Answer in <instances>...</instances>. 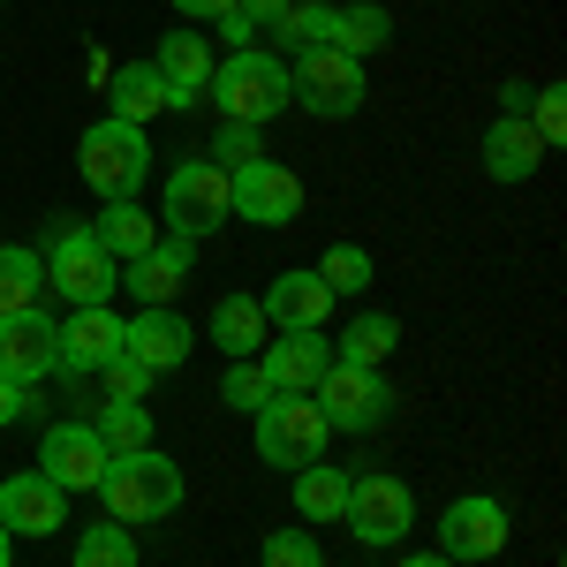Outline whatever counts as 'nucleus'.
Returning a JSON list of instances; mask_svg holds the SVG:
<instances>
[{"mask_svg": "<svg viewBox=\"0 0 567 567\" xmlns=\"http://www.w3.org/2000/svg\"><path fill=\"white\" fill-rule=\"evenodd\" d=\"M189 484H182V462L159 454V446H136V454H106V477H99V507L106 523L122 529H144V523H167Z\"/></svg>", "mask_w": 567, "mask_h": 567, "instance_id": "nucleus-1", "label": "nucleus"}, {"mask_svg": "<svg viewBox=\"0 0 567 567\" xmlns=\"http://www.w3.org/2000/svg\"><path fill=\"white\" fill-rule=\"evenodd\" d=\"M76 175L99 189V205H130L136 189H144V175H152V136L136 130V122H91L84 136H76Z\"/></svg>", "mask_w": 567, "mask_h": 567, "instance_id": "nucleus-2", "label": "nucleus"}, {"mask_svg": "<svg viewBox=\"0 0 567 567\" xmlns=\"http://www.w3.org/2000/svg\"><path fill=\"white\" fill-rule=\"evenodd\" d=\"M250 424H258L250 446L265 470H310V462H326V439H333L326 409L310 393H272L265 409H250Z\"/></svg>", "mask_w": 567, "mask_h": 567, "instance_id": "nucleus-3", "label": "nucleus"}, {"mask_svg": "<svg viewBox=\"0 0 567 567\" xmlns=\"http://www.w3.org/2000/svg\"><path fill=\"white\" fill-rule=\"evenodd\" d=\"M53 250H45V288L53 296H69L76 310L91 303H114V288H122V265L106 258L99 243H91V219H53V235H45Z\"/></svg>", "mask_w": 567, "mask_h": 567, "instance_id": "nucleus-4", "label": "nucleus"}, {"mask_svg": "<svg viewBox=\"0 0 567 567\" xmlns=\"http://www.w3.org/2000/svg\"><path fill=\"white\" fill-rule=\"evenodd\" d=\"M288 99L318 114V122H349L355 106L371 99V76H363V61H349L341 45H310L296 53V69H288Z\"/></svg>", "mask_w": 567, "mask_h": 567, "instance_id": "nucleus-5", "label": "nucleus"}, {"mask_svg": "<svg viewBox=\"0 0 567 567\" xmlns=\"http://www.w3.org/2000/svg\"><path fill=\"white\" fill-rule=\"evenodd\" d=\"M159 213H167V227H175L182 243L219 235V227L235 219V205H227V167H213V159H182V167H167V182H159Z\"/></svg>", "mask_w": 567, "mask_h": 567, "instance_id": "nucleus-6", "label": "nucleus"}, {"mask_svg": "<svg viewBox=\"0 0 567 567\" xmlns=\"http://www.w3.org/2000/svg\"><path fill=\"white\" fill-rule=\"evenodd\" d=\"M213 99L227 122H250V130H265L280 106H288V69L272 61V53H258V45H243V53H227L213 69Z\"/></svg>", "mask_w": 567, "mask_h": 567, "instance_id": "nucleus-7", "label": "nucleus"}, {"mask_svg": "<svg viewBox=\"0 0 567 567\" xmlns=\"http://www.w3.org/2000/svg\"><path fill=\"white\" fill-rule=\"evenodd\" d=\"M310 401L326 409L333 432H379L393 409H401L393 386H386V371H363V363H341V355L326 363V379L310 386Z\"/></svg>", "mask_w": 567, "mask_h": 567, "instance_id": "nucleus-8", "label": "nucleus"}, {"mask_svg": "<svg viewBox=\"0 0 567 567\" xmlns=\"http://www.w3.org/2000/svg\"><path fill=\"white\" fill-rule=\"evenodd\" d=\"M341 523L371 545V553H386V545H401L409 529H416V499H409V484L386 477V470H363V477H349V515Z\"/></svg>", "mask_w": 567, "mask_h": 567, "instance_id": "nucleus-9", "label": "nucleus"}, {"mask_svg": "<svg viewBox=\"0 0 567 567\" xmlns=\"http://www.w3.org/2000/svg\"><path fill=\"white\" fill-rule=\"evenodd\" d=\"M439 553L454 567H477V560H499L507 553V507L492 492H462L439 507Z\"/></svg>", "mask_w": 567, "mask_h": 567, "instance_id": "nucleus-10", "label": "nucleus"}, {"mask_svg": "<svg viewBox=\"0 0 567 567\" xmlns=\"http://www.w3.org/2000/svg\"><path fill=\"white\" fill-rule=\"evenodd\" d=\"M227 205H235V219L288 227V219L303 213V182H296V167H280V159H250V167L227 175Z\"/></svg>", "mask_w": 567, "mask_h": 567, "instance_id": "nucleus-11", "label": "nucleus"}, {"mask_svg": "<svg viewBox=\"0 0 567 567\" xmlns=\"http://www.w3.org/2000/svg\"><path fill=\"white\" fill-rule=\"evenodd\" d=\"M53 371H61V326H53L45 310L0 318V379L39 393V379H53Z\"/></svg>", "mask_w": 567, "mask_h": 567, "instance_id": "nucleus-12", "label": "nucleus"}, {"mask_svg": "<svg viewBox=\"0 0 567 567\" xmlns=\"http://www.w3.org/2000/svg\"><path fill=\"white\" fill-rule=\"evenodd\" d=\"M0 529L8 537H53V529H69V492L45 477V470L0 477Z\"/></svg>", "mask_w": 567, "mask_h": 567, "instance_id": "nucleus-13", "label": "nucleus"}, {"mask_svg": "<svg viewBox=\"0 0 567 567\" xmlns=\"http://www.w3.org/2000/svg\"><path fill=\"white\" fill-rule=\"evenodd\" d=\"M189 318H182L175 303H152V310H136V318H122V355H136L152 379L159 371H182L189 363Z\"/></svg>", "mask_w": 567, "mask_h": 567, "instance_id": "nucleus-14", "label": "nucleus"}, {"mask_svg": "<svg viewBox=\"0 0 567 567\" xmlns=\"http://www.w3.org/2000/svg\"><path fill=\"white\" fill-rule=\"evenodd\" d=\"M39 470L61 492H99V477H106V446H99V432L91 424H45V446H39Z\"/></svg>", "mask_w": 567, "mask_h": 567, "instance_id": "nucleus-15", "label": "nucleus"}, {"mask_svg": "<svg viewBox=\"0 0 567 567\" xmlns=\"http://www.w3.org/2000/svg\"><path fill=\"white\" fill-rule=\"evenodd\" d=\"M326 363H333V341H326V326L280 333V341H265V349H258V371L272 379V393H310L318 379H326Z\"/></svg>", "mask_w": 567, "mask_h": 567, "instance_id": "nucleus-16", "label": "nucleus"}, {"mask_svg": "<svg viewBox=\"0 0 567 567\" xmlns=\"http://www.w3.org/2000/svg\"><path fill=\"white\" fill-rule=\"evenodd\" d=\"M333 303H341V296H333V288H326V280H318V272H280V280H272V288H265L258 296V310H265V326H280V333H303V326H326V318H333Z\"/></svg>", "mask_w": 567, "mask_h": 567, "instance_id": "nucleus-17", "label": "nucleus"}, {"mask_svg": "<svg viewBox=\"0 0 567 567\" xmlns=\"http://www.w3.org/2000/svg\"><path fill=\"white\" fill-rule=\"evenodd\" d=\"M189 250H197V243H182V235H159L144 258L122 265V288H130L144 310H152V303H175L182 288H189Z\"/></svg>", "mask_w": 567, "mask_h": 567, "instance_id": "nucleus-18", "label": "nucleus"}, {"mask_svg": "<svg viewBox=\"0 0 567 567\" xmlns=\"http://www.w3.org/2000/svg\"><path fill=\"white\" fill-rule=\"evenodd\" d=\"M152 69H159V84H167V99H175V106H197V99L213 91L219 53L197 39V31H167V39H159V53H152Z\"/></svg>", "mask_w": 567, "mask_h": 567, "instance_id": "nucleus-19", "label": "nucleus"}, {"mask_svg": "<svg viewBox=\"0 0 567 567\" xmlns=\"http://www.w3.org/2000/svg\"><path fill=\"white\" fill-rule=\"evenodd\" d=\"M122 355V318H114V303H91L76 310L69 326H61V371H99V363H114Z\"/></svg>", "mask_w": 567, "mask_h": 567, "instance_id": "nucleus-20", "label": "nucleus"}, {"mask_svg": "<svg viewBox=\"0 0 567 567\" xmlns=\"http://www.w3.org/2000/svg\"><path fill=\"white\" fill-rule=\"evenodd\" d=\"M537 167H545V144H537V130H529L523 114H499V122L484 130V175L515 189V182H529Z\"/></svg>", "mask_w": 567, "mask_h": 567, "instance_id": "nucleus-21", "label": "nucleus"}, {"mask_svg": "<svg viewBox=\"0 0 567 567\" xmlns=\"http://www.w3.org/2000/svg\"><path fill=\"white\" fill-rule=\"evenodd\" d=\"M106 106H114V122H152V114H175V99H167V84H159V69L152 61H130V69H114L106 76Z\"/></svg>", "mask_w": 567, "mask_h": 567, "instance_id": "nucleus-22", "label": "nucleus"}, {"mask_svg": "<svg viewBox=\"0 0 567 567\" xmlns=\"http://www.w3.org/2000/svg\"><path fill=\"white\" fill-rule=\"evenodd\" d=\"M91 243H99L114 265H130V258H144V250L159 243V219L144 213L136 197H130V205H106V213L91 219Z\"/></svg>", "mask_w": 567, "mask_h": 567, "instance_id": "nucleus-23", "label": "nucleus"}, {"mask_svg": "<svg viewBox=\"0 0 567 567\" xmlns=\"http://www.w3.org/2000/svg\"><path fill=\"white\" fill-rule=\"evenodd\" d=\"M213 341H219V355H227V363H235V355H258L265 341H272L258 296H219V303H213Z\"/></svg>", "mask_w": 567, "mask_h": 567, "instance_id": "nucleus-24", "label": "nucleus"}, {"mask_svg": "<svg viewBox=\"0 0 567 567\" xmlns=\"http://www.w3.org/2000/svg\"><path fill=\"white\" fill-rule=\"evenodd\" d=\"M393 349H401V318H386V310H363L355 326H341V341H333V355L341 363H363V371H386Z\"/></svg>", "mask_w": 567, "mask_h": 567, "instance_id": "nucleus-25", "label": "nucleus"}, {"mask_svg": "<svg viewBox=\"0 0 567 567\" xmlns=\"http://www.w3.org/2000/svg\"><path fill=\"white\" fill-rule=\"evenodd\" d=\"M296 515H303V523H341V515H349V477L326 470V462L296 470Z\"/></svg>", "mask_w": 567, "mask_h": 567, "instance_id": "nucleus-26", "label": "nucleus"}, {"mask_svg": "<svg viewBox=\"0 0 567 567\" xmlns=\"http://www.w3.org/2000/svg\"><path fill=\"white\" fill-rule=\"evenodd\" d=\"M45 296V265L39 250H16V243H0V318H16V310H39Z\"/></svg>", "mask_w": 567, "mask_h": 567, "instance_id": "nucleus-27", "label": "nucleus"}, {"mask_svg": "<svg viewBox=\"0 0 567 567\" xmlns=\"http://www.w3.org/2000/svg\"><path fill=\"white\" fill-rule=\"evenodd\" d=\"M333 45H341L349 61H363V53L393 45V16L379 0H355V8H341V23H333Z\"/></svg>", "mask_w": 567, "mask_h": 567, "instance_id": "nucleus-28", "label": "nucleus"}, {"mask_svg": "<svg viewBox=\"0 0 567 567\" xmlns=\"http://www.w3.org/2000/svg\"><path fill=\"white\" fill-rule=\"evenodd\" d=\"M91 432L106 454H136V446H152V409L144 401H106L99 416H91Z\"/></svg>", "mask_w": 567, "mask_h": 567, "instance_id": "nucleus-29", "label": "nucleus"}, {"mask_svg": "<svg viewBox=\"0 0 567 567\" xmlns=\"http://www.w3.org/2000/svg\"><path fill=\"white\" fill-rule=\"evenodd\" d=\"M333 23H341V8H333V0H296L272 31H280V45L310 53V45H333Z\"/></svg>", "mask_w": 567, "mask_h": 567, "instance_id": "nucleus-30", "label": "nucleus"}, {"mask_svg": "<svg viewBox=\"0 0 567 567\" xmlns=\"http://www.w3.org/2000/svg\"><path fill=\"white\" fill-rule=\"evenodd\" d=\"M310 272H318V280H326L333 296H363L379 265H371V250H355V243H333V250H326V258L310 265Z\"/></svg>", "mask_w": 567, "mask_h": 567, "instance_id": "nucleus-31", "label": "nucleus"}, {"mask_svg": "<svg viewBox=\"0 0 567 567\" xmlns=\"http://www.w3.org/2000/svg\"><path fill=\"white\" fill-rule=\"evenodd\" d=\"M69 567H136V537L122 523H91L76 537V560Z\"/></svg>", "mask_w": 567, "mask_h": 567, "instance_id": "nucleus-32", "label": "nucleus"}, {"mask_svg": "<svg viewBox=\"0 0 567 567\" xmlns=\"http://www.w3.org/2000/svg\"><path fill=\"white\" fill-rule=\"evenodd\" d=\"M258 560L265 567H326V545H318L310 529H265Z\"/></svg>", "mask_w": 567, "mask_h": 567, "instance_id": "nucleus-33", "label": "nucleus"}, {"mask_svg": "<svg viewBox=\"0 0 567 567\" xmlns=\"http://www.w3.org/2000/svg\"><path fill=\"white\" fill-rule=\"evenodd\" d=\"M219 401H227V409H265V401H272V379L258 371V355H235V363H227Z\"/></svg>", "mask_w": 567, "mask_h": 567, "instance_id": "nucleus-34", "label": "nucleus"}, {"mask_svg": "<svg viewBox=\"0 0 567 567\" xmlns=\"http://www.w3.org/2000/svg\"><path fill=\"white\" fill-rule=\"evenodd\" d=\"M250 159H265V144H258V130L250 122H219V136H213V167H250Z\"/></svg>", "mask_w": 567, "mask_h": 567, "instance_id": "nucleus-35", "label": "nucleus"}, {"mask_svg": "<svg viewBox=\"0 0 567 567\" xmlns=\"http://www.w3.org/2000/svg\"><path fill=\"white\" fill-rule=\"evenodd\" d=\"M523 122L537 130V144H560V136H567V91L560 84L529 91V114H523Z\"/></svg>", "mask_w": 567, "mask_h": 567, "instance_id": "nucleus-36", "label": "nucleus"}, {"mask_svg": "<svg viewBox=\"0 0 567 567\" xmlns=\"http://www.w3.org/2000/svg\"><path fill=\"white\" fill-rule=\"evenodd\" d=\"M99 379L114 386V401H144V393H152V371H144L136 355H114V363H99Z\"/></svg>", "mask_w": 567, "mask_h": 567, "instance_id": "nucleus-37", "label": "nucleus"}, {"mask_svg": "<svg viewBox=\"0 0 567 567\" xmlns=\"http://www.w3.org/2000/svg\"><path fill=\"white\" fill-rule=\"evenodd\" d=\"M23 409H31V386L0 379V424H23Z\"/></svg>", "mask_w": 567, "mask_h": 567, "instance_id": "nucleus-38", "label": "nucleus"}, {"mask_svg": "<svg viewBox=\"0 0 567 567\" xmlns=\"http://www.w3.org/2000/svg\"><path fill=\"white\" fill-rule=\"evenodd\" d=\"M250 31H258V23H250V16H243V8H227V16H219V39L235 45V53H243V45H250Z\"/></svg>", "mask_w": 567, "mask_h": 567, "instance_id": "nucleus-39", "label": "nucleus"}, {"mask_svg": "<svg viewBox=\"0 0 567 567\" xmlns=\"http://www.w3.org/2000/svg\"><path fill=\"white\" fill-rule=\"evenodd\" d=\"M235 0H175V16H189V23H219Z\"/></svg>", "mask_w": 567, "mask_h": 567, "instance_id": "nucleus-40", "label": "nucleus"}, {"mask_svg": "<svg viewBox=\"0 0 567 567\" xmlns=\"http://www.w3.org/2000/svg\"><path fill=\"white\" fill-rule=\"evenodd\" d=\"M235 8H243V16H250V23H280V16H288V8H296V0H235Z\"/></svg>", "mask_w": 567, "mask_h": 567, "instance_id": "nucleus-41", "label": "nucleus"}, {"mask_svg": "<svg viewBox=\"0 0 567 567\" xmlns=\"http://www.w3.org/2000/svg\"><path fill=\"white\" fill-rule=\"evenodd\" d=\"M401 567H454V560H446V553H409Z\"/></svg>", "mask_w": 567, "mask_h": 567, "instance_id": "nucleus-42", "label": "nucleus"}, {"mask_svg": "<svg viewBox=\"0 0 567 567\" xmlns=\"http://www.w3.org/2000/svg\"><path fill=\"white\" fill-rule=\"evenodd\" d=\"M0 567H16V537L8 529H0Z\"/></svg>", "mask_w": 567, "mask_h": 567, "instance_id": "nucleus-43", "label": "nucleus"}]
</instances>
